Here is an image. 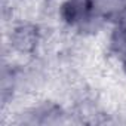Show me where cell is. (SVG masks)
<instances>
[{
	"label": "cell",
	"instance_id": "obj_1",
	"mask_svg": "<svg viewBox=\"0 0 126 126\" xmlns=\"http://www.w3.org/2000/svg\"><path fill=\"white\" fill-rule=\"evenodd\" d=\"M92 9L91 0H68L64 5L62 15L68 22H79L83 21Z\"/></svg>",
	"mask_w": 126,
	"mask_h": 126
},
{
	"label": "cell",
	"instance_id": "obj_2",
	"mask_svg": "<svg viewBox=\"0 0 126 126\" xmlns=\"http://www.w3.org/2000/svg\"><path fill=\"white\" fill-rule=\"evenodd\" d=\"M36 42V34H34V30L33 28H28V27H22L19 30H16V34H15V45L21 49V50H27L30 49Z\"/></svg>",
	"mask_w": 126,
	"mask_h": 126
},
{
	"label": "cell",
	"instance_id": "obj_3",
	"mask_svg": "<svg viewBox=\"0 0 126 126\" xmlns=\"http://www.w3.org/2000/svg\"><path fill=\"white\" fill-rule=\"evenodd\" d=\"M98 8L105 15L117 14L123 8V0H98Z\"/></svg>",
	"mask_w": 126,
	"mask_h": 126
},
{
	"label": "cell",
	"instance_id": "obj_4",
	"mask_svg": "<svg viewBox=\"0 0 126 126\" xmlns=\"http://www.w3.org/2000/svg\"><path fill=\"white\" fill-rule=\"evenodd\" d=\"M125 65H126V52H125Z\"/></svg>",
	"mask_w": 126,
	"mask_h": 126
}]
</instances>
